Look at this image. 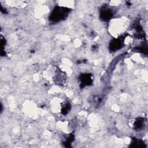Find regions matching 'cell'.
I'll return each mask as SVG.
<instances>
[{"instance_id":"6da1fadb","label":"cell","mask_w":148,"mask_h":148,"mask_svg":"<svg viewBox=\"0 0 148 148\" xmlns=\"http://www.w3.org/2000/svg\"><path fill=\"white\" fill-rule=\"evenodd\" d=\"M128 24V20L125 17L112 20L109 24L110 33L114 36H117L123 33L127 28Z\"/></svg>"}]
</instances>
